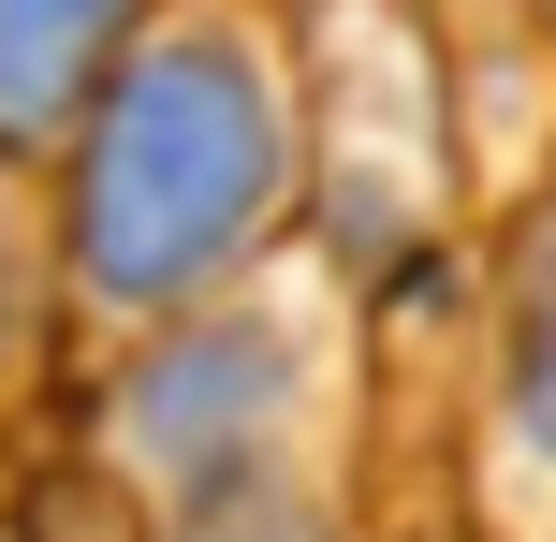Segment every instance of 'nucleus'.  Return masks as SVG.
<instances>
[]
</instances>
